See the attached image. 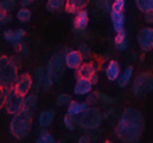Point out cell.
<instances>
[{"label":"cell","instance_id":"cell-14","mask_svg":"<svg viewBox=\"0 0 153 143\" xmlns=\"http://www.w3.org/2000/svg\"><path fill=\"white\" fill-rule=\"evenodd\" d=\"M89 4V0H65V10L69 14H76Z\"/></svg>","mask_w":153,"mask_h":143},{"label":"cell","instance_id":"cell-13","mask_svg":"<svg viewBox=\"0 0 153 143\" xmlns=\"http://www.w3.org/2000/svg\"><path fill=\"white\" fill-rule=\"evenodd\" d=\"M94 73H97V66L94 63H82L79 67L76 69V79L77 77H85V79H90Z\"/></svg>","mask_w":153,"mask_h":143},{"label":"cell","instance_id":"cell-38","mask_svg":"<svg viewBox=\"0 0 153 143\" xmlns=\"http://www.w3.org/2000/svg\"><path fill=\"white\" fill-rule=\"evenodd\" d=\"M145 21L149 23V24H153V10L150 12H146L145 13Z\"/></svg>","mask_w":153,"mask_h":143},{"label":"cell","instance_id":"cell-11","mask_svg":"<svg viewBox=\"0 0 153 143\" xmlns=\"http://www.w3.org/2000/svg\"><path fill=\"white\" fill-rule=\"evenodd\" d=\"M89 26V13H87L85 9L79 10L77 13L74 14L73 19V30L77 32V33H82L85 32Z\"/></svg>","mask_w":153,"mask_h":143},{"label":"cell","instance_id":"cell-26","mask_svg":"<svg viewBox=\"0 0 153 143\" xmlns=\"http://www.w3.org/2000/svg\"><path fill=\"white\" fill-rule=\"evenodd\" d=\"M36 142L37 143H54V137L52 136L46 129H43L39 133V136H37V139H36Z\"/></svg>","mask_w":153,"mask_h":143},{"label":"cell","instance_id":"cell-29","mask_svg":"<svg viewBox=\"0 0 153 143\" xmlns=\"http://www.w3.org/2000/svg\"><path fill=\"white\" fill-rule=\"evenodd\" d=\"M53 79H52V76L47 73L46 70H45V76H43V80H42V86L40 87L43 89L45 92H47V90H50V87L53 86Z\"/></svg>","mask_w":153,"mask_h":143},{"label":"cell","instance_id":"cell-5","mask_svg":"<svg viewBox=\"0 0 153 143\" xmlns=\"http://www.w3.org/2000/svg\"><path fill=\"white\" fill-rule=\"evenodd\" d=\"M153 92V75L152 73H142L139 75L133 82V95L136 97H142V96L147 95Z\"/></svg>","mask_w":153,"mask_h":143},{"label":"cell","instance_id":"cell-25","mask_svg":"<svg viewBox=\"0 0 153 143\" xmlns=\"http://www.w3.org/2000/svg\"><path fill=\"white\" fill-rule=\"evenodd\" d=\"M63 123H65V127L69 132H73L77 126V119H76V116H70L66 113V116L63 117Z\"/></svg>","mask_w":153,"mask_h":143},{"label":"cell","instance_id":"cell-36","mask_svg":"<svg viewBox=\"0 0 153 143\" xmlns=\"http://www.w3.org/2000/svg\"><path fill=\"white\" fill-rule=\"evenodd\" d=\"M97 6H99L103 12H110L112 3H110V0H97Z\"/></svg>","mask_w":153,"mask_h":143},{"label":"cell","instance_id":"cell-22","mask_svg":"<svg viewBox=\"0 0 153 143\" xmlns=\"http://www.w3.org/2000/svg\"><path fill=\"white\" fill-rule=\"evenodd\" d=\"M114 44H116V47L119 49V50H126L127 49V40H126V33H125V32L116 33Z\"/></svg>","mask_w":153,"mask_h":143},{"label":"cell","instance_id":"cell-8","mask_svg":"<svg viewBox=\"0 0 153 143\" xmlns=\"http://www.w3.org/2000/svg\"><path fill=\"white\" fill-rule=\"evenodd\" d=\"M33 86V79H32V76L29 75V73H22V75H17V79L14 80L13 86L12 87L22 96H26L29 92H30V89Z\"/></svg>","mask_w":153,"mask_h":143},{"label":"cell","instance_id":"cell-35","mask_svg":"<svg viewBox=\"0 0 153 143\" xmlns=\"http://www.w3.org/2000/svg\"><path fill=\"white\" fill-rule=\"evenodd\" d=\"M12 21V17H10V14L6 13V12H3L1 9H0V24L3 26V24H9Z\"/></svg>","mask_w":153,"mask_h":143},{"label":"cell","instance_id":"cell-30","mask_svg":"<svg viewBox=\"0 0 153 143\" xmlns=\"http://www.w3.org/2000/svg\"><path fill=\"white\" fill-rule=\"evenodd\" d=\"M34 82H36V89L39 90L40 86H42V80H43V76H45V69L39 66V67H36L34 70Z\"/></svg>","mask_w":153,"mask_h":143},{"label":"cell","instance_id":"cell-34","mask_svg":"<svg viewBox=\"0 0 153 143\" xmlns=\"http://www.w3.org/2000/svg\"><path fill=\"white\" fill-rule=\"evenodd\" d=\"M7 92H9V87L0 84V110L3 109V106H4V100H6Z\"/></svg>","mask_w":153,"mask_h":143},{"label":"cell","instance_id":"cell-42","mask_svg":"<svg viewBox=\"0 0 153 143\" xmlns=\"http://www.w3.org/2000/svg\"><path fill=\"white\" fill-rule=\"evenodd\" d=\"M87 142H90V137L87 136V135H85V136H82L79 139V143H87Z\"/></svg>","mask_w":153,"mask_h":143},{"label":"cell","instance_id":"cell-39","mask_svg":"<svg viewBox=\"0 0 153 143\" xmlns=\"http://www.w3.org/2000/svg\"><path fill=\"white\" fill-rule=\"evenodd\" d=\"M100 97H102V99H103V100H105V102H106V103H110V104H112V103H116V99H112L110 96L100 95Z\"/></svg>","mask_w":153,"mask_h":143},{"label":"cell","instance_id":"cell-24","mask_svg":"<svg viewBox=\"0 0 153 143\" xmlns=\"http://www.w3.org/2000/svg\"><path fill=\"white\" fill-rule=\"evenodd\" d=\"M16 17H17V20H19L20 23H27V21L30 20V17H32V12H30L27 7H22V9L17 10Z\"/></svg>","mask_w":153,"mask_h":143},{"label":"cell","instance_id":"cell-17","mask_svg":"<svg viewBox=\"0 0 153 143\" xmlns=\"http://www.w3.org/2000/svg\"><path fill=\"white\" fill-rule=\"evenodd\" d=\"M120 73V66L116 60H110L107 63L106 69H105V75H106L109 82H114L117 79V76Z\"/></svg>","mask_w":153,"mask_h":143},{"label":"cell","instance_id":"cell-43","mask_svg":"<svg viewBox=\"0 0 153 143\" xmlns=\"http://www.w3.org/2000/svg\"><path fill=\"white\" fill-rule=\"evenodd\" d=\"M89 80H90V82H92V84H96V83H97V80H99V79H97V73H94L93 76H92V77H90V79H89Z\"/></svg>","mask_w":153,"mask_h":143},{"label":"cell","instance_id":"cell-41","mask_svg":"<svg viewBox=\"0 0 153 143\" xmlns=\"http://www.w3.org/2000/svg\"><path fill=\"white\" fill-rule=\"evenodd\" d=\"M33 0H20V6L22 7H27Z\"/></svg>","mask_w":153,"mask_h":143},{"label":"cell","instance_id":"cell-1","mask_svg":"<svg viewBox=\"0 0 153 143\" xmlns=\"http://www.w3.org/2000/svg\"><path fill=\"white\" fill-rule=\"evenodd\" d=\"M145 132V119L142 112L134 107H127L120 115L116 126V137L126 143H134L140 140Z\"/></svg>","mask_w":153,"mask_h":143},{"label":"cell","instance_id":"cell-27","mask_svg":"<svg viewBox=\"0 0 153 143\" xmlns=\"http://www.w3.org/2000/svg\"><path fill=\"white\" fill-rule=\"evenodd\" d=\"M0 9L6 13H10L16 9V0H0Z\"/></svg>","mask_w":153,"mask_h":143},{"label":"cell","instance_id":"cell-40","mask_svg":"<svg viewBox=\"0 0 153 143\" xmlns=\"http://www.w3.org/2000/svg\"><path fill=\"white\" fill-rule=\"evenodd\" d=\"M14 34H16L17 37H22V39H23L25 34H26V32H25L23 29H17V30H14Z\"/></svg>","mask_w":153,"mask_h":143},{"label":"cell","instance_id":"cell-15","mask_svg":"<svg viewBox=\"0 0 153 143\" xmlns=\"http://www.w3.org/2000/svg\"><path fill=\"white\" fill-rule=\"evenodd\" d=\"M110 20L113 24V30L116 33L125 32V14L123 12H114L110 10Z\"/></svg>","mask_w":153,"mask_h":143},{"label":"cell","instance_id":"cell-7","mask_svg":"<svg viewBox=\"0 0 153 143\" xmlns=\"http://www.w3.org/2000/svg\"><path fill=\"white\" fill-rule=\"evenodd\" d=\"M23 97H25V96L19 95L12 86L9 87L6 100H4V106H3L9 115H14V113H17V112L23 107Z\"/></svg>","mask_w":153,"mask_h":143},{"label":"cell","instance_id":"cell-20","mask_svg":"<svg viewBox=\"0 0 153 143\" xmlns=\"http://www.w3.org/2000/svg\"><path fill=\"white\" fill-rule=\"evenodd\" d=\"M37 106V96L36 95H29L27 93L23 97V107H26L29 110H34Z\"/></svg>","mask_w":153,"mask_h":143},{"label":"cell","instance_id":"cell-6","mask_svg":"<svg viewBox=\"0 0 153 143\" xmlns=\"http://www.w3.org/2000/svg\"><path fill=\"white\" fill-rule=\"evenodd\" d=\"M46 72L52 76L53 82H59L63 76V72H65V61H63V56L57 53V55H53L49 61H47V69Z\"/></svg>","mask_w":153,"mask_h":143},{"label":"cell","instance_id":"cell-19","mask_svg":"<svg viewBox=\"0 0 153 143\" xmlns=\"http://www.w3.org/2000/svg\"><path fill=\"white\" fill-rule=\"evenodd\" d=\"M87 107V103H80V102H74V100H70L67 103V115L70 116H79L83 110Z\"/></svg>","mask_w":153,"mask_h":143},{"label":"cell","instance_id":"cell-21","mask_svg":"<svg viewBox=\"0 0 153 143\" xmlns=\"http://www.w3.org/2000/svg\"><path fill=\"white\" fill-rule=\"evenodd\" d=\"M65 7V0H47L46 9L49 12H60Z\"/></svg>","mask_w":153,"mask_h":143},{"label":"cell","instance_id":"cell-4","mask_svg":"<svg viewBox=\"0 0 153 143\" xmlns=\"http://www.w3.org/2000/svg\"><path fill=\"white\" fill-rule=\"evenodd\" d=\"M79 116L80 117L77 119V124L85 130L97 129L103 122V113L94 106H87Z\"/></svg>","mask_w":153,"mask_h":143},{"label":"cell","instance_id":"cell-28","mask_svg":"<svg viewBox=\"0 0 153 143\" xmlns=\"http://www.w3.org/2000/svg\"><path fill=\"white\" fill-rule=\"evenodd\" d=\"M86 96H87L86 97L87 106H96L97 102H99V99H100V93L99 92H93V90H90Z\"/></svg>","mask_w":153,"mask_h":143},{"label":"cell","instance_id":"cell-18","mask_svg":"<svg viewBox=\"0 0 153 143\" xmlns=\"http://www.w3.org/2000/svg\"><path fill=\"white\" fill-rule=\"evenodd\" d=\"M132 75H133V66H127L123 72L120 70L119 76H117V84H119V87L125 89L130 83V80H132Z\"/></svg>","mask_w":153,"mask_h":143},{"label":"cell","instance_id":"cell-37","mask_svg":"<svg viewBox=\"0 0 153 143\" xmlns=\"http://www.w3.org/2000/svg\"><path fill=\"white\" fill-rule=\"evenodd\" d=\"M13 36H14V30H6V32L3 33V37H4V40L9 41V43L13 40Z\"/></svg>","mask_w":153,"mask_h":143},{"label":"cell","instance_id":"cell-16","mask_svg":"<svg viewBox=\"0 0 153 143\" xmlns=\"http://www.w3.org/2000/svg\"><path fill=\"white\" fill-rule=\"evenodd\" d=\"M54 110L53 109H47V110H43L42 113L39 115V126L42 129H47L52 126V123L54 120Z\"/></svg>","mask_w":153,"mask_h":143},{"label":"cell","instance_id":"cell-9","mask_svg":"<svg viewBox=\"0 0 153 143\" xmlns=\"http://www.w3.org/2000/svg\"><path fill=\"white\" fill-rule=\"evenodd\" d=\"M137 43L143 52H150L153 49V29L143 27L137 34Z\"/></svg>","mask_w":153,"mask_h":143},{"label":"cell","instance_id":"cell-10","mask_svg":"<svg viewBox=\"0 0 153 143\" xmlns=\"http://www.w3.org/2000/svg\"><path fill=\"white\" fill-rule=\"evenodd\" d=\"M63 61H65V67L76 70L80 64L83 63V57L80 55L79 50H72V49H67L65 56H63Z\"/></svg>","mask_w":153,"mask_h":143},{"label":"cell","instance_id":"cell-3","mask_svg":"<svg viewBox=\"0 0 153 143\" xmlns=\"http://www.w3.org/2000/svg\"><path fill=\"white\" fill-rule=\"evenodd\" d=\"M19 75V63L10 56H0V84L13 86Z\"/></svg>","mask_w":153,"mask_h":143},{"label":"cell","instance_id":"cell-2","mask_svg":"<svg viewBox=\"0 0 153 143\" xmlns=\"http://www.w3.org/2000/svg\"><path fill=\"white\" fill-rule=\"evenodd\" d=\"M12 120H10V126L9 130L10 133L13 135L16 139H25V137L30 133L32 129V123H33V110H29L26 107H22V109L12 115Z\"/></svg>","mask_w":153,"mask_h":143},{"label":"cell","instance_id":"cell-23","mask_svg":"<svg viewBox=\"0 0 153 143\" xmlns=\"http://www.w3.org/2000/svg\"><path fill=\"white\" fill-rule=\"evenodd\" d=\"M134 4L142 13L153 10V0H134Z\"/></svg>","mask_w":153,"mask_h":143},{"label":"cell","instance_id":"cell-33","mask_svg":"<svg viewBox=\"0 0 153 143\" xmlns=\"http://www.w3.org/2000/svg\"><path fill=\"white\" fill-rule=\"evenodd\" d=\"M125 6H126V0H113V3H112V6H110V10L123 12V10H125Z\"/></svg>","mask_w":153,"mask_h":143},{"label":"cell","instance_id":"cell-12","mask_svg":"<svg viewBox=\"0 0 153 143\" xmlns=\"http://www.w3.org/2000/svg\"><path fill=\"white\" fill-rule=\"evenodd\" d=\"M90 90H93V84L89 79H85V77L76 79V84L73 87V92L76 96H86Z\"/></svg>","mask_w":153,"mask_h":143},{"label":"cell","instance_id":"cell-31","mask_svg":"<svg viewBox=\"0 0 153 143\" xmlns=\"http://www.w3.org/2000/svg\"><path fill=\"white\" fill-rule=\"evenodd\" d=\"M72 100V96L67 95V93H62L56 97V106L59 107H63V106H67V103Z\"/></svg>","mask_w":153,"mask_h":143},{"label":"cell","instance_id":"cell-32","mask_svg":"<svg viewBox=\"0 0 153 143\" xmlns=\"http://www.w3.org/2000/svg\"><path fill=\"white\" fill-rule=\"evenodd\" d=\"M79 52H80V55H82L83 59H90V57H92V50H90V47L87 46L86 43H80Z\"/></svg>","mask_w":153,"mask_h":143}]
</instances>
